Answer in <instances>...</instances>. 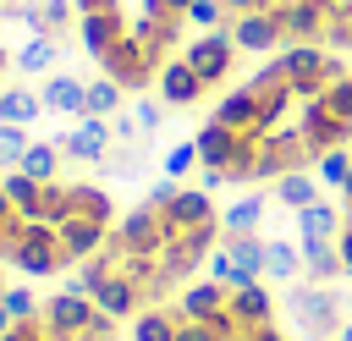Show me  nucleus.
<instances>
[{"label":"nucleus","instance_id":"nucleus-1","mask_svg":"<svg viewBox=\"0 0 352 341\" xmlns=\"http://www.w3.org/2000/svg\"><path fill=\"white\" fill-rule=\"evenodd\" d=\"M204 187H275L352 148V60L330 50H275L214 99L192 132Z\"/></svg>","mask_w":352,"mask_h":341},{"label":"nucleus","instance_id":"nucleus-2","mask_svg":"<svg viewBox=\"0 0 352 341\" xmlns=\"http://www.w3.org/2000/svg\"><path fill=\"white\" fill-rule=\"evenodd\" d=\"M226 236V214L214 209L209 187H154L143 204H132L94 258L77 264L82 297H94L110 319H138L170 297H182L198 270L214 258Z\"/></svg>","mask_w":352,"mask_h":341},{"label":"nucleus","instance_id":"nucleus-3","mask_svg":"<svg viewBox=\"0 0 352 341\" xmlns=\"http://www.w3.org/2000/svg\"><path fill=\"white\" fill-rule=\"evenodd\" d=\"M116 198L94 182H38L28 170L0 176V264L22 275H66L99 253L116 226Z\"/></svg>","mask_w":352,"mask_h":341},{"label":"nucleus","instance_id":"nucleus-4","mask_svg":"<svg viewBox=\"0 0 352 341\" xmlns=\"http://www.w3.org/2000/svg\"><path fill=\"white\" fill-rule=\"evenodd\" d=\"M77 38L94 55L99 77L121 94H143L182 55V33L192 28L198 0H72Z\"/></svg>","mask_w":352,"mask_h":341},{"label":"nucleus","instance_id":"nucleus-5","mask_svg":"<svg viewBox=\"0 0 352 341\" xmlns=\"http://www.w3.org/2000/svg\"><path fill=\"white\" fill-rule=\"evenodd\" d=\"M226 33L242 55L275 50H352V0H220Z\"/></svg>","mask_w":352,"mask_h":341},{"label":"nucleus","instance_id":"nucleus-6","mask_svg":"<svg viewBox=\"0 0 352 341\" xmlns=\"http://www.w3.org/2000/svg\"><path fill=\"white\" fill-rule=\"evenodd\" d=\"M170 341H292L258 280H192L165 302Z\"/></svg>","mask_w":352,"mask_h":341},{"label":"nucleus","instance_id":"nucleus-7","mask_svg":"<svg viewBox=\"0 0 352 341\" xmlns=\"http://www.w3.org/2000/svg\"><path fill=\"white\" fill-rule=\"evenodd\" d=\"M236 38L226 33V28H209V33H198L192 44H182V55L160 72V99H165V110H192V104H204L214 88H226L231 82V72H236Z\"/></svg>","mask_w":352,"mask_h":341},{"label":"nucleus","instance_id":"nucleus-8","mask_svg":"<svg viewBox=\"0 0 352 341\" xmlns=\"http://www.w3.org/2000/svg\"><path fill=\"white\" fill-rule=\"evenodd\" d=\"M0 341H121V319H110L82 292H55L33 314L11 319L0 330Z\"/></svg>","mask_w":352,"mask_h":341},{"label":"nucleus","instance_id":"nucleus-9","mask_svg":"<svg viewBox=\"0 0 352 341\" xmlns=\"http://www.w3.org/2000/svg\"><path fill=\"white\" fill-rule=\"evenodd\" d=\"M110 132H116V126H110L104 116H82L72 132H60V148H66L72 160H88V165H94V160H110Z\"/></svg>","mask_w":352,"mask_h":341},{"label":"nucleus","instance_id":"nucleus-10","mask_svg":"<svg viewBox=\"0 0 352 341\" xmlns=\"http://www.w3.org/2000/svg\"><path fill=\"white\" fill-rule=\"evenodd\" d=\"M60 66V38L55 33H28L16 50H11V72H22V77H44V72H55Z\"/></svg>","mask_w":352,"mask_h":341},{"label":"nucleus","instance_id":"nucleus-11","mask_svg":"<svg viewBox=\"0 0 352 341\" xmlns=\"http://www.w3.org/2000/svg\"><path fill=\"white\" fill-rule=\"evenodd\" d=\"M38 99H44V116H88V82H77L66 72H50Z\"/></svg>","mask_w":352,"mask_h":341},{"label":"nucleus","instance_id":"nucleus-12","mask_svg":"<svg viewBox=\"0 0 352 341\" xmlns=\"http://www.w3.org/2000/svg\"><path fill=\"white\" fill-rule=\"evenodd\" d=\"M33 116H44V99H38L33 88H0V121L28 126Z\"/></svg>","mask_w":352,"mask_h":341},{"label":"nucleus","instance_id":"nucleus-13","mask_svg":"<svg viewBox=\"0 0 352 341\" xmlns=\"http://www.w3.org/2000/svg\"><path fill=\"white\" fill-rule=\"evenodd\" d=\"M336 248H341V264L352 275V160H346V176H341V204H336Z\"/></svg>","mask_w":352,"mask_h":341},{"label":"nucleus","instance_id":"nucleus-14","mask_svg":"<svg viewBox=\"0 0 352 341\" xmlns=\"http://www.w3.org/2000/svg\"><path fill=\"white\" fill-rule=\"evenodd\" d=\"M297 270H302V253H297V248H286V242H270V236H264V275L292 280Z\"/></svg>","mask_w":352,"mask_h":341},{"label":"nucleus","instance_id":"nucleus-15","mask_svg":"<svg viewBox=\"0 0 352 341\" xmlns=\"http://www.w3.org/2000/svg\"><path fill=\"white\" fill-rule=\"evenodd\" d=\"M60 143H28V154H22V165L16 170H28V176H38V182H50L55 176V165H60V154H55Z\"/></svg>","mask_w":352,"mask_h":341},{"label":"nucleus","instance_id":"nucleus-16","mask_svg":"<svg viewBox=\"0 0 352 341\" xmlns=\"http://www.w3.org/2000/svg\"><path fill=\"white\" fill-rule=\"evenodd\" d=\"M275 204H286V209H308V204H319V187H314L308 176H286V182H275Z\"/></svg>","mask_w":352,"mask_h":341},{"label":"nucleus","instance_id":"nucleus-17","mask_svg":"<svg viewBox=\"0 0 352 341\" xmlns=\"http://www.w3.org/2000/svg\"><path fill=\"white\" fill-rule=\"evenodd\" d=\"M22 154H28V132H22V126H11V121H0V165H6V170H16V165H22Z\"/></svg>","mask_w":352,"mask_h":341},{"label":"nucleus","instance_id":"nucleus-18","mask_svg":"<svg viewBox=\"0 0 352 341\" xmlns=\"http://www.w3.org/2000/svg\"><path fill=\"white\" fill-rule=\"evenodd\" d=\"M116 104H121V88H116L110 77L88 82V116H116Z\"/></svg>","mask_w":352,"mask_h":341},{"label":"nucleus","instance_id":"nucleus-19","mask_svg":"<svg viewBox=\"0 0 352 341\" xmlns=\"http://www.w3.org/2000/svg\"><path fill=\"white\" fill-rule=\"evenodd\" d=\"M258 214H264V198H242L226 209V231H258Z\"/></svg>","mask_w":352,"mask_h":341},{"label":"nucleus","instance_id":"nucleus-20","mask_svg":"<svg viewBox=\"0 0 352 341\" xmlns=\"http://www.w3.org/2000/svg\"><path fill=\"white\" fill-rule=\"evenodd\" d=\"M192 160H198V148H192V143H182V148H170V154H165V176H182V170H187Z\"/></svg>","mask_w":352,"mask_h":341},{"label":"nucleus","instance_id":"nucleus-21","mask_svg":"<svg viewBox=\"0 0 352 341\" xmlns=\"http://www.w3.org/2000/svg\"><path fill=\"white\" fill-rule=\"evenodd\" d=\"M6 66H11V50H6V44H0V72H6Z\"/></svg>","mask_w":352,"mask_h":341},{"label":"nucleus","instance_id":"nucleus-22","mask_svg":"<svg viewBox=\"0 0 352 341\" xmlns=\"http://www.w3.org/2000/svg\"><path fill=\"white\" fill-rule=\"evenodd\" d=\"M336 341H352V319H346V324H341V336H336Z\"/></svg>","mask_w":352,"mask_h":341}]
</instances>
